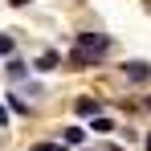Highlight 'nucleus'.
<instances>
[{
  "mask_svg": "<svg viewBox=\"0 0 151 151\" xmlns=\"http://www.w3.org/2000/svg\"><path fill=\"white\" fill-rule=\"evenodd\" d=\"M4 70H8V78H12V82H25V78H29V61L8 57V65H4Z\"/></svg>",
  "mask_w": 151,
  "mask_h": 151,
  "instance_id": "423d86ee",
  "label": "nucleus"
},
{
  "mask_svg": "<svg viewBox=\"0 0 151 151\" xmlns=\"http://www.w3.org/2000/svg\"><path fill=\"white\" fill-rule=\"evenodd\" d=\"M12 49H17L12 33H0V57H12Z\"/></svg>",
  "mask_w": 151,
  "mask_h": 151,
  "instance_id": "1a4fd4ad",
  "label": "nucleus"
},
{
  "mask_svg": "<svg viewBox=\"0 0 151 151\" xmlns=\"http://www.w3.org/2000/svg\"><path fill=\"white\" fill-rule=\"evenodd\" d=\"M74 110H78V119H98V114H102V102L98 98H78Z\"/></svg>",
  "mask_w": 151,
  "mask_h": 151,
  "instance_id": "7ed1b4c3",
  "label": "nucleus"
},
{
  "mask_svg": "<svg viewBox=\"0 0 151 151\" xmlns=\"http://www.w3.org/2000/svg\"><path fill=\"white\" fill-rule=\"evenodd\" d=\"M98 65V57H90L86 49H74L70 53V70H94Z\"/></svg>",
  "mask_w": 151,
  "mask_h": 151,
  "instance_id": "39448f33",
  "label": "nucleus"
},
{
  "mask_svg": "<svg viewBox=\"0 0 151 151\" xmlns=\"http://www.w3.org/2000/svg\"><path fill=\"white\" fill-rule=\"evenodd\" d=\"M123 74L131 78V82H147V78H151V65H147V61H127Z\"/></svg>",
  "mask_w": 151,
  "mask_h": 151,
  "instance_id": "20e7f679",
  "label": "nucleus"
},
{
  "mask_svg": "<svg viewBox=\"0 0 151 151\" xmlns=\"http://www.w3.org/2000/svg\"><path fill=\"white\" fill-rule=\"evenodd\" d=\"M147 151H151V135H147Z\"/></svg>",
  "mask_w": 151,
  "mask_h": 151,
  "instance_id": "2eb2a0df",
  "label": "nucleus"
},
{
  "mask_svg": "<svg viewBox=\"0 0 151 151\" xmlns=\"http://www.w3.org/2000/svg\"><path fill=\"white\" fill-rule=\"evenodd\" d=\"M147 110H151V94H147Z\"/></svg>",
  "mask_w": 151,
  "mask_h": 151,
  "instance_id": "dca6fc26",
  "label": "nucleus"
},
{
  "mask_svg": "<svg viewBox=\"0 0 151 151\" xmlns=\"http://www.w3.org/2000/svg\"><path fill=\"white\" fill-rule=\"evenodd\" d=\"M53 151H70V147H61V143H57V147H53Z\"/></svg>",
  "mask_w": 151,
  "mask_h": 151,
  "instance_id": "4468645a",
  "label": "nucleus"
},
{
  "mask_svg": "<svg viewBox=\"0 0 151 151\" xmlns=\"http://www.w3.org/2000/svg\"><path fill=\"white\" fill-rule=\"evenodd\" d=\"M57 143H33V151H53Z\"/></svg>",
  "mask_w": 151,
  "mask_h": 151,
  "instance_id": "9b49d317",
  "label": "nucleus"
},
{
  "mask_svg": "<svg viewBox=\"0 0 151 151\" xmlns=\"http://www.w3.org/2000/svg\"><path fill=\"white\" fill-rule=\"evenodd\" d=\"M8 110H12V114H29V102H21L17 94H8Z\"/></svg>",
  "mask_w": 151,
  "mask_h": 151,
  "instance_id": "9d476101",
  "label": "nucleus"
},
{
  "mask_svg": "<svg viewBox=\"0 0 151 151\" xmlns=\"http://www.w3.org/2000/svg\"><path fill=\"white\" fill-rule=\"evenodd\" d=\"M90 131H94V135H110V131H114V123H110L106 114H98V119H90Z\"/></svg>",
  "mask_w": 151,
  "mask_h": 151,
  "instance_id": "6e6552de",
  "label": "nucleus"
},
{
  "mask_svg": "<svg viewBox=\"0 0 151 151\" xmlns=\"http://www.w3.org/2000/svg\"><path fill=\"white\" fill-rule=\"evenodd\" d=\"M61 139H65L70 147H78V143H86V127H61Z\"/></svg>",
  "mask_w": 151,
  "mask_h": 151,
  "instance_id": "0eeeda50",
  "label": "nucleus"
},
{
  "mask_svg": "<svg viewBox=\"0 0 151 151\" xmlns=\"http://www.w3.org/2000/svg\"><path fill=\"white\" fill-rule=\"evenodd\" d=\"M8 4H17V8H25V4H33V0H8Z\"/></svg>",
  "mask_w": 151,
  "mask_h": 151,
  "instance_id": "f8f14e48",
  "label": "nucleus"
},
{
  "mask_svg": "<svg viewBox=\"0 0 151 151\" xmlns=\"http://www.w3.org/2000/svg\"><path fill=\"white\" fill-rule=\"evenodd\" d=\"M110 45H114V41H110V37H106V33H78V49H86L90 53V57H106V49H110Z\"/></svg>",
  "mask_w": 151,
  "mask_h": 151,
  "instance_id": "f257e3e1",
  "label": "nucleus"
},
{
  "mask_svg": "<svg viewBox=\"0 0 151 151\" xmlns=\"http://www.w3.org/2000/svg\"><path fill=\"white\" fill-rule=\"evenodd\" d=\"M57 65H61V53H57V49H45L37 61H33V65H29V70H37V74H49V70H57Z\"/></svg>",
  "mask_w": 151,
  "mask_h": 151,
  "instance_id": "f03ea898",
  "label": "nucleus"
},
{
  "mask_svg": "<svg viewBox=\"0 0 151 151\" xmlns=\"http://www.w3.org/2000/svg\"><path fill=\"white\" fill-rule=\"evenodd\" d=\"M4 119H8V110H4V106H0V127H4Z\"/></svg>",
  "mask_w": 151,
  "mask_h": 151,
  "instance_id": "ddd939ff",
  "label": "nucleus"
}]
</instances>
